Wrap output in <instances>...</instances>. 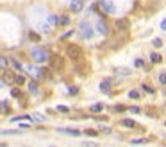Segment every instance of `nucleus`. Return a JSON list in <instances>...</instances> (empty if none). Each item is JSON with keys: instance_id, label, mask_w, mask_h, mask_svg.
Returning <instances> with one entry per match:
<instances>
[{"instance_id": "obj_33", "label": "nucleus", "mask_w": 166, "mask_h": 147, "mask_svg": "<svg viewBox=\"0 0 166 147\" xmlns=\"http://www.w3.org/2000/svg\"><path fill=\"white\" fill-rule=\"evenodd\" d=\"M100 131L102 133H111V127H107V126H100Z\"/></svg>"}, {"instance_id": "obj_37", "label": "nucleus", "mask_w": 166, "mask_h": 147, "mask_svg": "<svg viewBox=\"0 0 166 147\" xmlns=\"http://www.w3.org/2000/svg\"><path fill=\"white\" fill-rule=\"evenodd\" d=\"M161 29H163V31H166V18L163 20V22H161Z\"/></svg>"}, {"instance_id": "obj_38", "label": "nucleus", "mask_w": 166, "mask_h": 147, "mask_svg": "<svg viewBox=\"0 0 166 147\" xmlns=\"http://www.w3.org/2000/svg\"><path fill=\"white\" fill-rule=\"evenodd\" d=\"M2 72H4V70H2V68H0V74H2Z\"/></svg>"}, {"instance_id": "obj_5", "label": "nucleus", "mask_w": 166, "mask_h": 147, "mask_svg": "<svg viewBox=\"0 0 166 147\" xmlns=\"http://www.w3.org/2000/svg\"><path fill=\"white\" fill-rule=\"evenodd\" d=\"M32 56H34V59H36L38 63L48 61V56H47V52H45L43 49H34V50H32Z\"/></svg>"}, {"instance_id": "obj_9", "label": "nucleus", "mask_w": 166, "mask_h": 147, "mask_svg": "<svg viewBox=\"0 0 166 147\" xmlns=\"http://www.w3.org/2000/svg\"><path fill=\"white\" fill-rule=\"evenodd\" d=\"M2 75H4V83H9V84H13V83H15V74H13V72L4 70V72H2Z\"/></svg>"}, {"instance_id": "obj_19", "label": "nucleus", "mask_w": 166, "mask_h": 147, "mask_svg": "<svg viewBox=\"0 0 166 147\" xmlns=\"http://www.w3.org/2000/svg\"><path fill=\"white\" fill-rule=\"evenodd\" d=\"M15 83L18 84V86H23V84H25V77H22V75H15Z\"/></svg>"}, {"instance_id": "obj_27", "label": "nucleus", "mask_w": 166, "mask_h": 147, "mask_svg": "<svg viewBox=\"0 0 166 147\" xmlns=\"http://www.w3.org/2000/svg\"><path fill=\"white\" fill-rule=\"evenodd\" d=\"M20 120H30L29 115H23V117H15L13 118V122H20Z\"/></svg>"}, {"instance_id": "obj_11", "label": "nucleus", "mask_w": 166, "mask_h": 147, "mask_svg": "<svg viewBox=\"0 0 166 147\" xmlns=\"http://www.w3.org/2000/svg\"><path fill=\"white\" fill-rule=\"evenodd\" d=\"M9 66H13L16 72H20V70H22V63H20L18 59H15V58H9Z\"/></svg>"}, {"instance_id": "obj_26", "label": "nucleus", "mask_w": 166, "mask_h": 147, "mask_svg": "<svg viewBox=\"0 0 166 147\" xmlns=\"http://www.w3.org/2000/svg\"><path fill=\"white\" fill-rule=\"evenodd\" d=\"M159 83H161V84H166V72L159 74Z\"/></svg>"}, {"instance_id": "obj_16", "label": "nucleus", "mask_w": 166, "mask_h": 147, "mask_svg": "<svg viewBox=\"0 0 166 147\" xmlns=\"http://www.w3.org/2000/svg\"><path fill=\"white\" fill-rule=\"evenodd\" d=\"M11 95L15 97V99H22L23 97V92L20 88H11Z\"/></svg>"}, {"instance_id": "obj_31", "label": "nucleus", "mask_w": 166, "mask_h": 147, "mask_svg": "<svg viewBox=\"0 0 166 147\" xmlns=\"http://www.w3.org/2000/svg\"><path fill=\"white\" fill-rule=\"evenodd\" d=\"M161 45H163V40H161V38H155V40H154V47H161Z\"/></svg>"}, {"instance_id": "obj_28", "label": "nucleus", "mask_w": 166, "mask_h": 147, "mask_svg": "<svg viewBox=\"0 0 166 147\" xmlns=\"http://www.w3.org/2000/svg\"><path fill=\"white\" fill-rule=\"evenodd\" d=\"M56 110L63 111V113H68V111H70V108H66V106H61V104H59V106H56Z\"/></svg>"}, {"instance_id": "obj_30", "label": "nucleus", "mask_w": 166, "mask_h": 147, "mask_svg": "<svg viewBox=\"0 0 166 147\" xmlns=\"http://www.w3.org/2000/svg\"><path fill=\"white\" fill-rule=\"evenodd\" d=\"M127 110H129L130 113H139V111H141V108H137V106H132V108H127Z\"/></svg>"}, {"instance_id": "obj_39", "label": "nucleus", "mask_w": 166, "mask_h": 147, "mask_svg": "<svg viewBox=\"0 0 166 147\" xmlns=\"http://www.w3.org/2000/svg\"><path fill=\"white\" fill-rule=\"evenodd\" d=\"M0 104H2V102H0Z\"/></svg>"}, {"instance_id": "obj_18", "label": "nucleus", "mask_w": 166, "mask_h": 147, "mask_svg": "<svg viewBox=\"0 0 166 147\" xmlns=\"http://www.w3.org/2000/svg\"><path fill=\"white\" fill-rule=\"evenodd\" d=\"M89 110L93 111V113H100V111L104 110V104H100V102H98V104H93V106H91Z\"/></svg>"}, {"instance_id": "obj_2", "label": "nucleus", "mask_w": 166, "mask_h": 147, "mask_svg": "<svg viewBox=\"0 0 166 147\" xmlns=\"http://www.w3.org/2000/svg\"><path fill=\"white\" fill-rule=\"evenodd\" d=\"M50 61H52V68H54V70H57V72H63V70H65V58H63V56L54 54L50 58Z\"/></svg>"}, {"instance_id": "obj_1", "label": "nucleus", "mask_w": 166, "mask_h": 147, "mask_svg": "<svg viewBox=\"0 0 166 147\" xmlns=\"http://www.w3.org/2000/svg\"><path fill=\"white\" fill-rule=\"evenodd\" d=\"M66 56L72 59V61H80L82 56H84V52H82V49H80L79 45L70 43L68 47H66Z\"/></svg>"}, {"instance_id": "obj_10", "label": "nucleus", "mask_w": 166, "mask_h": 147, "mask_svg": "<svg viewBox=\"0 0 166 147\" xmlns=\"http://www.w3.org/2000/svg\"><path fill=\"white\" fill-rule=\"evenodd\" d=\"M59 131L66 133V135H72V136H79V135H80L79 129H70V127H59Z\"/></svg>"}, {"instance_id": "obj_24", "label": "nucleus", "mask_w": 166, "mask_h": 147, "mask_svg": "<svg viewBox=\"0 0 166 147\" xmlns=\"http://www.w3.org/2000/svg\"><path fill=\"white\" fill-rule=\"evenodd\" d=\"M150 59H152V63H161V56L159 54H152Z\"/></svg>"}, {"instance_id": "obj_14", "label": "nucleus", "mask_w": 166, "mask_h": 147, "mask_svg": "<svg viewBox=\"0 0 166 147\" xmlns=\"http://www.w3.org/2000/svg\"><path fill=\"white\" fill-rule=\"evenodd\" d=\"M29 40H30V41H34V43H38V41H41V36L36 34L34 31H29Z\"/></svg>"}, {"instance_id": "obj_4", "label": "nucleus", "mask_w": 166, "mask_h": 147, "mask_svg": "<svg viewBox=\"0 0 166 147\" xmlns=\"http://www.w3.org/2000/svg\"><path fill=\"white\" fill-rule=\"evenodd\" d=\"M79 31H80V34L86 38V40H91V38H93V29H91L89 22H80Z\"/></svg>"}, {"instance_id": "obj_23", "label": "nucleus", "mask_w": 166, "mask_h": 147, "mask_svg": "<svg viewBox=\"0 0 166 147\" xmlns=\"http://www.w3.org/2000/svg\"><path fill=\"white\" fill-rule=\"evenodd\" d=\"M20 129H9V131H0V135H18Z\"/></svg>"}, {"instance_id": "obj_8", "label": "nucleus", "mask_w": 166, "mask_h": 147, "mask_svg": "<svg viewBox=\"0 0 166 147\" xmlns=\"http://www.w3.org/2000/svg\"><path fill=\"white\" fill-rule=\"evenodd\" d=\"M57 25H59V27H68V25H70V16H68V15H61L57 18Z\"/></svg>"}, {"instance_id": "obj_15", "label": "nucleus", "mask_w": 166, "mask_h": 147, "mask_svg": "<svg viewBox=\"0 0 166 147\" xmlns=\"http://www.w3.org/2000/svg\"><path fill=\"white\" fill-rule=\"evenodd\" d=\"M7 66H9V59L6 56H0V68L2 70H7Z\"/></svg>"}, {"instance_id": "obj_25", "label": "nucleus", "mask_w": 166, "mask_h": 147, "mask_svg": "<svg viewBox=\"0 0 166 147\" xmlns=\"http://www.w3.org/2000/svg\"><path fill=\"white\" fill-rule=\"evenodd\" d=\"M132 144H136V145H139V144H148V140L146 138H136V140H132Z\"/></svg>"}, {"instance_id": "obj_22", "label": "nucleus", "mask_w": 166, "mask_h": 147, "mask_svg": "<svg viewBox=\"0 0 166 147\" xmlns=\"http://www.w3.org/2000/svg\"><path fill=\"white\" fill-rule=\"evenodd\" d=\"M129 97H130V99H139L141 95H139V92H137V90H130V92H129Z\"/></svg>"}, {"instance_id": "obj_36", "label": "nucleus", "mask_w": 166, "mask_h": 147, "mask_svg": "<svg viewBox=\"0 0 166 147\" xmlns=\"http://www.w3.org/2000/svg\"><path fill=\"white\" fill-rule=\"evenodd\" d=\"M136 66H145L143 59H136Z\"/></svg>"}, {"instance_id": "obj_12", "label": "nucleus", "mask_w": 166, "mask_h": 147, "mask_svg": "<svg viewBox=\"0 0 166 147\" xmlns=\"http://www.w3.org/2000/svg\"><path fill=\"white\" fill-rule=\"evenodd\" d=\"M100 90L104 92V93H109V92H111V81H109V79L102 81L100 83Z\"/></svg>"}, {"instance_id": "obj_17", "label": "nucleus", "mask_w": 166, "mask_h": 147, "mask_svg": "<svg viewBox=\"0 0 166 147\" xmlns=\"http://www.w3.org/2000/svg\"><path fill=\"white\" fill-rule=\"evenodd\" d=\"M116 27H118V31H125L129 27V22L127 20H120V22H116Z\"/></svg>"}, {"instance_id": "obj_6", "label": "nucleus", "mask_w": 166, "mask_h": 147, "mask_svg": "<svg viewBox=\"0 0 166 147\" xmlns=\"http://www.w3.org/2000/svg\"><path fill=\"white\" fill-rule=\"evenodd\" d=\"M82 7H84V0H72L70 2V11H73V13H80Z\"/></svg>"}, {"instance_id": "obj_34", "label": "nucleus", "mask_w": 166, "mask_h": 147, "mask_svg": "<svg viewBox=\"0 0 166 147\" xmlns=\"http://www.w3.org/2000/svg\"><path fill=\"white\" fill-rule=\"evenodd\" d=\"M82 145L84 147H96V144H93V142H82Z\"/></svg>"}, {"instance_id": "obj_3", "label": "nucleus", "mask_w": 166, "mask_h": 147, "mask_svg": "<svg viewBox=\"0 0 166 147\" xmlns=\"http://www.w3.org/2000/svg\"><path fill=\"white\" fill-rule=\"evenodd\" d=\"M98 7H100L102 13H105V15H113L116 11L114 4H113L111 0H98Z\"/></svg>"}, {"instance_id": "obj_13", "label": "nucleus", "mask_w": 166, "mask_h": 147, "mask_svg": "<svg viewBox=\"0 0 166 147\" xmlns=\"http://www.w3.org/2000/svg\"><path fill=\"white\" fill-rule=\"evenodd\" d=\"M96 31H98L100 34H107V27H105V23L102 22V20L96 23Z\"/></svg>"}, {"instance_id": "obj_32", "label": "nucleus", "mask_w": 166, "mask_h": 147, "mask_svg": "<svg viewBox=\"0 0 166 147\" xmlns=\"http://www.w3.org/2000/svg\"><path fill=\"white\" fill-rule=\"evenodd\" d=\"M29 90H30V92H36L38 84H36V83H29Z\"/></svg>"}, {"instance_id": "obj_21", "label": "nucleus", "mask_w": 166, "mask_h": 147, "mask_svg": "<svg viewBox=\"0 0 166 147\" xmlns=\"http://www.w3.org/2000/svg\"><path fill=\"white\" fill-rule=\"evenodd\" d=\"M116 74L118 75H130V70H127V68H116Z\"/></svg>"}, {"instance_id": "obj_29", "label": "nucleus", "mask_w": 166, "mask_h": 147, "mask_svg": "<svg viewBox=\"0 0 166 147\" xmlns=\"http://www.w3.org/2000/svg\"><path fill=\"white\" fill-rule=\"evenodd\" d=\"M86 135H89V136H96V135H98V131H95V129H86Z\"/></svg>"}, {"instance_id": "obj_20", "label": "nucleus", "mask_w": 166, "mask_h": 147, "mask_svg": "<svg viewBox=\"0 0 166 147\" xmlns=\"http://www.w3.org/2000/svg\"><path fill=\"white\" fill-rule=\"evenodd\" d=\"M113 111H116V113H118V111H127V106H123V104H114V106H113Z\"/></svg>"}, {"instance_id": "obj_7", "label": "nucleus", "mask_w": 166, "mask_h": 147, "mask_svg": "<svg viewBox=\"0 0 166 147\" xmlns=\"http://www.w3.org/2000/svg\"><path fill=\"white\" fill-rule=\"evenodd\" d=\"M120 124H122L123 127H129V129H137V127H139V126H137L136 122L132 120V118H123Z\"/></svg>"}, {"instance_id": "obj_35", "label": "nucleus", "mask_w": 166, "mask_h": 147, "mask_svg": "<svg viewBox=\"0 0 166 147\" xmlns=\"http://www.w3.org/2000/svg\"><path fill=\"white\" fill-rule=\"evenodd\" d=\"M143 90H145V92H148V93H154V88L146 86V84H143Z\"/></svg>"}]
</instances>
